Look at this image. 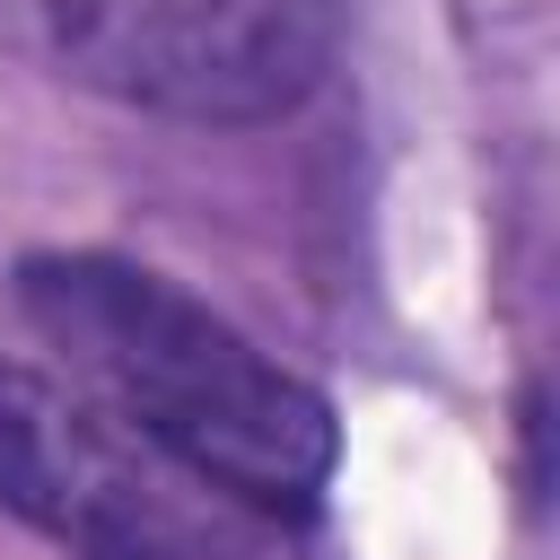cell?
<instances>
[{"label":"cell","mask_w":560,"mask_h":560,"mask_svg":"<svg viewBox=\"0 0 560 560\" xmlns=\"http://www.w3.org/2000/svg\"><path fill=\"white\" fill-rule=\"evenodd\" d=\"M18 306L88 402L175 455L192 481L262 516H306L324 499L341 455L332 402L166 271L122 254H26Z\"/></svg>","instance_id":"6da1fadb"},{"label":"cell","mask_w":560,"mask_h":560,"mask_svg":"<svg viewBox=\"0 0 560 560\" xmlns=\"http://www.w3.org/2000/svg\"><path fill=\"white\" fill-rule=\"evenodd\" d=\"M61 79L166 122H271L341 52V0H0Z\"/></svg>","instance_id":"7a4b0ae2"},{"label":"cell","mask_w":560,"mask_h":560,"mask_svg":"<svg viewBox=\"0 0 560 560\" xmlns=\"http://www.w3.org/2000/svg\"><path fill=\"white\" fill-rule=\"evenodd\" d=\"M0 516L70 542L79 560H184L175 516L105 438V411L0 350Z\"/></svg>","instance_id":"3957f363"}]
</instances>
